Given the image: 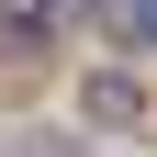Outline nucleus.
I'll return each mask as SVG.
<instances>
[{
  "label": "nucleus",
  "instance_id": "1",
  "mask_svg": "<svg viewBox=\"0 0 157 157\" xmlns=\"http://www.w3.org/2000/svg\"><path fill=\"white\" fill-rule=\"evenodd\" d=\"M112 34H135V45H157V0H112Z\"/></svg>",
  "mask_w": 157,
  "mask_h": 157
}]
</instances>
